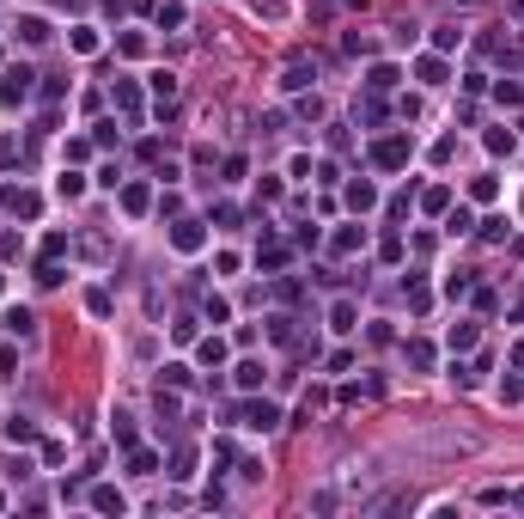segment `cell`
Returning a JSON list of instances; mask_svg holds the SVG:
<instances>
[{
  "label": "cell",
  "mask_w": 524,
  "mask_h": 519,
  "mask_svg": "<svg viewBox=\"0 0 524 519\" xmlns=\"http://www.w3.org/2000/svg\"><path fill=\"white\" fill-rule=\"evenodd\" d=\"M408 153H415L408 141H384V147H378V165H390V171H396V165H408Z\"/></svg>",
  "instance_id": "obj_1"
},
{
  "label": "cell",
  "mask_w": 524,
  "mask_h": 519,
  "mask_svg": "<svg viewBox=\"0 0 524 519\" xmlns=\"http://www.w3.org/2000/svg\"><path fill=\"white\" fill-rule=\"evenodd\" d=\"M476 342V324H451V349H469Z\"/></svg>",
  "instance_id": "obj_9"
},
{
  "label": "cell",
  "mask_w": 524,
  "mask_h": 519,
  "mask_svg": "<svg viewBox=\"0 0 524 519\" xmlns=\"http://www.w3.org/2000/svg\"><path fill=\"white\" fill-rule=\"evenodd\" d=\"M6 208H13V214H25V220H30V214H37V196H30V190H6Z\"/></svg>",
  "instance_id": "obj_3"
},
{
  "label": "cell",
  "mask_w": 524,
  "mask_h": 519,
  "mask_svg": "<svg viewBox=\"0 0 524 519\" xmlns=\"http://www.w3.org/2000/svg\"><path fill=\"white\" fill-rule=\"evenodd\" d=\"M311 80H317L311 67H305V61H293V67H286V80H281V86H286V92H299V86H311Z\"/></svg>",
  "instance_id": "obj_4"
},
{
  "label": "cell",
  "mask_w": 524,
  "mask_h": 519,
  "mask_svg": "<svg viewBox=\"0 0 524 519\" xmlns=\"http://www.w3.org/2000/svg\"><path fill=\"white\" fill-rule=\"evenodd\" d=\"M30 92V74L25 67H6V80H0V98H25Z\"/></svg>",
  "instance_id": "obj_2"
},
{
  "label": "cell",
  "mask_w": 524,
  "mask_h": 519,
  "mask_svg": "<svg viewBox=\"0 0 524 519\" xmlns=\"http://www.w3.org/2000/svg\"><path fill=\"white\" fill-rule=\"evenodd\" d=\"M18 31H25V43H43V37H49V25H43V18H25Z\"/></svg>",
  "instance_id": "obj_10"
},
{
  "label": "cell",
  "mask_w": 524,
  "mask_h": 519,
  "mask_svg": "<svg viewBox=\"0 0 524 519\" xmlns=\"http://www.w3.org/2000/svg\"><path fill=\"white\" fill-rule=\"evenodd\" d=\"M201 361H208V366L225 361V342H220V336H208V342H201Z\"/></svg>",
  "instance_id": "obj_8"
},
{
  "label": "cell",
  "mask_w": 524,
  "mask_h": 519,
  "mask_svg": "<svg viewBox=\"0 0 524 519\" xmlns=\"http://www.w3.org/2000/svg\"><path fill=\"white\" fill-rule=\"evenodd\" d=\"M281 415H274V403H250V427H274Z\"/></svg>",
  "instance_id": "obj_6"
},
{
  "label": "cell",
  "mask_w": 524,
  "mask_h": 519,
  "mask_svg": "<svg viewBox=\"0 0 524 519\" xmlns=\"http://www.w3.org/2000/svg\"><path fill=\"white\" fill-rule=\"evenodd\" d=\"M30 434H37V427H30L25 415H13V422H6V440H30Z\"/></svg>",
  "instance_id": "obj_11"
},
{
  "label": "cell",
  "mask_w": 524,
  "mask_h": 519,
  "mask_svg": "<svg viewBox=\"0 0 524 519\" xmlns=\"http://www.w3.org/2000/svg\"><path fill=\"white\" fill-rule=\"evenodd\" d=\"M238 385H244V391H250V385H262V366H256V361H244V366H238Z\"/></svg>",
  "instance_id": "obj_12"
},
{
  "label": "cell",
  "mask_w": 524,
  "mask_h": 519,
  "mask_svg": "<svg viewBox=\"0 0 524 519\" xmlns=\"http://www.w3.org/2000/svg\"><path fill=\"white\" fill-rule=\"evenodd\" d=\"M6 330H13V336H30V330H37V318H30V312H6Z\"/></svg>",
  "instance_id": "obj_5"
},
{
  "label": "cell",
  "mask_w": 524,
  "mask_h": 519,
  "mask_svg": "<svg viewBox=\"0 0 524 519\" xmlns=\"http://www.w3.org/2000/svg\"><path fill=\"white\" fill-rule=\"evenodd\" d=\"M91 507H104V513H122V495H116V488H98V495H91Z\"/></svg>",
  "instance_id": "obj_7"
}]
</instances>
